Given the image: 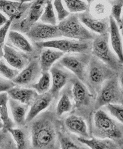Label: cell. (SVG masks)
<instances>
[{"instance_id":"cell-1","label":"cell","mask_w":123,"mask_h":149,"mask_svg":"<svg viewBox=\"0 0 123 149\" xmlns=\"http://www.w3.org/2000/svg\"><path fill=\"white\" fill-rule=\"evenodd\" d=\"M33 121L30 129L31 145L34 149L54 148L56 133L50 115L45 113Z\"/></svg>"},{"instance_id":"cell-2","label":"cell","mask_w":123,"mask_h":149,"mask_svg":"<svg viewBox=\"0 0 123 149\" xmlns=\"http://www.w3.org/2000/svg\"><path fill=\"white\" fill-rule=\"evenodd\" d=\"M93 133L95 137L115 142L122 139L123 128L104 111L99 109L93 117Z\"/></svg>"},{"instance_id":"cell-3","label":"cell","mask_w":123,"mask_h":149,"mask_svg":"<svg viewBox=\"0 0 123 149\" xmlns=\"http://www.w3.org/2000/svg\"><path fill=\"white\" fill-rule=\"evenodd\" d=\"M62 37L78 40H93L96 36L80 21L78 14H70L57 25Z\"/></svg>"},{"instance_id":"cell-4","label":"cell","mask_w":123,"mask_h":149,"mask_svg":"<svg viewBox=\"0 0 123 149\" xmlns=\"http://www.w3.org/2000/svg\"><path fill=\"white\" fill-rule=\"evenodd\" d=\"M38 48H52L63 53H88L91 50V40H78L73 39H55L36 43Z\"/></svg>"},{"instance_id":"cell-5","label":"cell","mask_w":123,"mask_h":149,"mask_svg":"<svg viewBox=\"0 0 123 149\" xmlns=\"http://www.w3.org/2000/svg\"><path fill=\"white\" fill-rule=\"evenodd\" d=\"M92 54L95 58L106 64L111 69L117 70L120 62L112 51L109 43V33L99 35L94 39L91 47Z\"/></svg>"},{"instance_id":"cell-6","label":"cell","mask_w":123,"mask_h":149,"mask_svg":"<svg viewBox=\"0 0 123 149\" xmlns=\"http://www.w3.org/2000/svg\"><path fill=\"white\" fill-rule=\"evenodd\" d=\"M123 92L117 78L113 76L103 84L99 91L95 104L96 111L108 104H122Z\"/></svg>"},{"instance_id":"cell-7","label":"cell","mask_w":123,"mask_h":149,"mask_svg":"<svg viewBox=\"0 0 123 149\" xmlns=\"http://www.w3.org/2000/svg\"><path fill=\"white\" fill-rule=\"evenodd\" d=\"M86 76L90 86L99 90L103 84L113 76L112 69L95 56L90 58Z\"/></svg>"},{"instance_id":"cell-8","label":"cell","mask_w":123,"mask_h":149,"mask_svg":"<svg viewBox=\"0 0 123 149\" xmlns=\"http://www.w3.org/2000/svg\"><path fill=\"white\" fill-rule=\"evenodd\" d=\"M89 60L90 57L87 53H79L78 55H63L59 60L58 64L69 70L79 80L84 81Z\"/></svg>"},{"instance_id":"cell-9","label":"cell","mask_w":123,"mask_h":149,"mask_svg":"<svg viewBox=\"0 0 123 149\" xmlns=\"http://www.w3.org/2000/svg\"><path fill=\"white\" fill-rule=\"evenodd\" d=\"M26 34L35 43L62 37L57 25H49L38 21L30 27Z\"/></svg>"},{"instance_id":"cell-10","label":"cell","mask_w":123,"mask_h":149,"mask_svg":"<svg viewBox=\"0 0 123 149\" xmlns=\"http://www.w3.org/2000/svg\"><path fill=\"white\" fill-rule=\"evenodd\" d=\"M41 73L39 59H34L29 63L21 71H20L12 81L15 85L20 86H31L34 83Z\"/></svg>"},{"instance_id":"cell-11","label":"cell","mask_w":123,"mask_h":149,"mask_svg":"<svg viewBox=\"0 0 123 149\" xmlns=\"http://www.w3.org/2000/svg\"><path fill=\"white\" fill-rule=\"evenodd\" d=\"M48 0H35L32 2L23 19L18 25L21 31L26 33L30 27L37 22L41 17Z\"/></svg>"},{"instance_id":"cell-12","label":"cell","mask_w":123,"mask_h":149,"mask_svg":"<svg viewBox=\"0 0 123 149\" xmlns=\"http://www.w3.org/2000/svg\"><path fill=\"white\" fill-rule=\"evenodd\" d=\"M31 3H22L12 0H0V11L9 19H12L13 22L18 21L25 17Z\"/></svg>"},{"instance_id":"cell-13","label":"cell","mask_w":123,"mask_h":149,"mask_svg":"<svg viewBox=\"0 0 123 149\" xmlns=\"http://www.w3.org/2000/svg\"><path fill=\"white\" fill-rule=\"evenodd\" d=\"M80 21L89 31L98 35L107 34L110 30L109 18L100 19L92 16L88 11L78 14Z\"/></svg>"},{"instance_id":"cell-14","label":"cell","mask_w":123,"mask_h":149,"mask_svg":"<svg viewBox=\"0 0 123 149\" xmlns=\"http://www.w3.org/2000/svg\"><path fill=\"white\" fill-rule=\"evenodd\" d=\"M2 57L10 66L19 71L25 68L29 63L25 54L7 44L3 47Z\"/></svg>"},{"instance_id":"cell-15","label":"cell","mask_w":123,"mask_h":149,"mask_svg":"<svg viewBox=\"0 0 123 149\" xmlns=\"http://www.w3.org/2000/svg\"><path fill=\"white\" fill-rule=\"evenodd\" d=\"M53 98L51 94L48 92L38 95L30 104V109L26 115V123H31L41 112L48 108Z\"/></svg>"},{"instance_id":"cell-16","label":"cell","mask_w":123,"mask_h":149,"mask_svg":"<svg viewBox=\"0 0 123 149\" xmlns=\"http://www.w3.org/2000/svg\"><path fill=\"white\" fill-rule=\"evenodd\" d=\"M8 45L24 52V54H31L34 52V47L30 40L21 33L12 30L7 35Z\"/></svg>"},{"instance_id":"cell-17","label":"cell","mask_w":123,"mask_h":149,"mask_svg":"<svg viewBox=\"0 0 123 149\" xmlns=\"http://www.w3.org/2000/svg\"><path fill=\"white\" fill-rule=\"evenodd\" d=\"M110 24V37L111 46L118 59L123 63V50L122 38L120 33V29L115 19L111 17H109Z\"/></svg>"},{"instance_id":"cell-18","label":"cell","mask_w":123,"mask_h":149,"mask_svg":"<svg viewBox=\"0 0 123 149\" xmlns=\"http://www.w3.org/2000/svg\"><path fill=\"white\" fill-rule=\"evenodd\" d=\"M50 70L52 78V86L49 92L53 97H56L67 83L68 74L61 69L58 65H52Z\"/></svg>"},{"instance_id":"cell-19","label":"cell","mask_w":123,"mask_h":149,"mask_svg":"<svg viewBox=\"0 0 123 149\" xmlns=\"http://www.w3.org/2000/svg\"><path fill=\"white\" fill-rule=\"evenodd\" d=\"M64 53L52 48H43L39 63L42 72H48L57 61H59Z\"/></svg>"},{"instance_id":"cell-20","label":"cell","mask_w":123,"mask_h":149,"mask_svg":"<svg viewBox=\"0 0 123 149\" xmlns=\"http://www.w3.org/2000/svg\"><path fill=\"white\" fill-rule=\"evenodd\" d=\"M6 92L9 97L29 106L38 95L33 88L16 87V86L10 88Z\"/></svg>"},{"instance_id":"cell-21","label":"cell","mask_w":123,"mask_h":149,"mask_svg":"<svg viewBox=\"0 0 123 149\" xmlns=\"http://www.w3.org/2000/svg\"><path fill=\"white\" fill-rule=\"evenodd\" d=\"M9 106L14 123L19 126H25L29 106L10 97H9Z\"/></svg>"},{"instance_id":"cell-22","label":"cell","mask_w":123,"mask_h":149,"mask_svg":"<svg viewBox=\"0 0 123 149\" xmlns=\"http://www.w3.org/2000/svg\"><path fill=\"white\" fill-rule=\"evenodd\" d=\"M64 123L67 129L71 132L82 138H89L86 123L82 117L71 115L66 119Z\"/></svg>"},{"instance_id":"cell-23","label":"cell","mask_w":123,"mask_h":149,"mask_svg":"<svg viewBox=\"0 0 123 149\" xmlns=\"http://www.w3.org/2000/svg\"><path fill=\"white\" fill-rule=\"evenodd\" d=\"M111 3L108 0H94L88 6V13L94 17L103 19L109 18Z\"/></svg>"},{"instance_id":"cell-24","label":"cell","mask_w":123,"mask_h":149,"mask_svg":"<svg viewBox=\"0 0 123 149\" xmlns=\"http://www.w3.org/2000/svg\"><path fill=\"white\" fill-rule=\"evenodd\" d=\"M72 94L77 107L87 105L89 102V95L86 86L78 79L73 80Z\"/></svg>"},{"instance_id":"cell-25","label":"cell","mask_w":123,"mask_h":149,"mask_svg":"<svg viewBox=\"0 0 123 149\" xmlns=\"http://www.w3.org/2000/svg\"><path fill=\"white\" fill-rule=\"evenodd\" d=\"M0 120L3 124L2 131L7 132L8 129L13 127L15 123L9 112V96L7 92L0 93Z\"/></svg>"},{"instance_id":"cell-26","label":"cell","mask_w":123,"mask_h":149,"mask_svg":"<svg viewBox=\"0 0 123 149\" xmlns=\"http://www.w3.org/2000/svg\"><path fill=\"white\" fill-rule=\"evenodd\" d=\"M78 140L80 143L86 145L91 149H114L118 148L117 145L113 141L108 138L98 139L96 138H92L91 139H88L78 137Z\"/></svg>"},{"instance_id":"cell-27","label":"cell","mask_w":123,"mask_h":149,"mask_svg":"<svg viewBox=\"0 0 123 149\" xmlns=\"http://www.w3.org/2000/svg\"><path fill=\"white\" fill-rule=\"evenodd\" d=\"M52 0H48L46 3L44 10L40 18L41 22L51 25H57V17L55 12Z\"/></svg>"},{"instance_id":"cell-28","label":"cell","mask_w":123,"mask_h":149,"mask_svg":"<svg viewBox=\"0 0 123 149\" xmlns=\"http://www.w3.org/2000/svg\"><path fill=\"white\" fill-rule=\"evenodd\" d=\"M50 86L51 76L49 72H42L38 81L30 86L38 95H41L47 92L51 87Z\"/></svg>"},{"instance_id":"cell-29","label":"cell","mask_w":123,"mask_h":149,"mask_svg":"<svg viewBox=\"0 0 123 149\" xmlns=\"http://www.w3.org/2000/svg\"><path fill=\"white\" fill-rule=\"evenodd\" d=\"M63 2L71 14H79L88 10L89 4L85 0H63Z\"/></svg>"},{"instance_id":"cell-30","label":"cell","mask_w":123,"mask_h":149,"mask_svg":"<svg viewBox=\"0 0 123 149\" xmlns=\"http://www.w3.org/2000/svg\"><path fill=\"white\" fill-rule=\"evenodd\" d=\"M111 3V13L110 15L115 19L119 28L122 29L123 19V0H112L110 1Z\"/></svg>"},{"instance_id":"cell-31","label":"cell","mask_w":123,"mask_h":149,"mask_svg":"<svg viewBox=\"0 0 123 149\" xmlns=\"http://www.w3.org/2000/svg\"><path fill=\"white\" fill-rule=\"evenodd\" d=\"M7 132L9 133L15 143L17 149H23L26 148L27 141L25 132L20 128L11 127L8 129Z\"/></svg>"},{"instance_id":"cell-32","label":"cell","mask_w":123,"mask_h":149,"mask_svg":"<svg viewBox=\"0 0 123 149\" xmlns=\"http://www.w3.org/2000/svg\"><path fill=\"white\" fill-rule=\"evenodd\" d=\"M20 71L10 66L5 60L0 58V76L5 80L12 81Z\"/></svg>"},{"instance_id":"cell-33","label":"cell","mask_w":123,"mask_h":149,"mask_svg":"<svg viewBox=\"0 0 123 149\" xmlns=\"http://www.w3.org/2000/svg\"><path fill=\"white\" fill-rule=\"evenodd\" d=\"M72 107L73 105L68 95L66 93H63L57 104V115L59 117L62 116L64 113L71 111Z\"/></svg>"},{"instance_id":"cell-34","label":"cell","mask_w":123,"mask_h":149,"mask_svg":"<svg viewBox=\"0 0 123 149\" xmlns=\"http://www.w3.org/2000/svg\"><path fill=\"white\" fill-rule=\"evenodd\" d=\"M52 1V5L57 17V19L59 22H60L68 17L71 13L66 8L63 0Z\"/></svg>"},{"instance_id":"cell-35","label":"cell","mask_w":123,"mask_h":149,"mask_svg":"<svg viewBox=\"0 0 123 149\" xmlns=\"http://www.w3.org/2000/svg\"><path fill=\"white\" fill-rule=\"evenodd\" d=\"M13 22L12 19H9L5 25L0 27V58L3 56V49L5 45V40Z\"/></svg>"},{"instance_id":"cell-36","label":"cell","mask_w":123,"mask_h":149,"mask_svg":"<svg viewBox=\"0 0 123 149\" xmlns=\"http://www.w3.org/2000/svg\"><path fill=\"white\" fill-rule=\"evenodd\" d=\"M107 105V108L112 116L116 118L120 123H123V108L121 104H108Z\"/></svg>"},{"instance_id":"cell-37","label":"cell","mask_w":123,"mask_h":149,"mask_svg":"<svg viewBox=\"0 0 123 149\" xmlns=\"http://www.w3.org/2000/svg\"><path fill=\"white\" fill-rule=\"evenodd\" d=\"M8 132H5L2 130L0 133V149H6V148H12V141H10V135H8L7 137V134Z\"/></svg>"},{"instance_id":"cell-38","label":"cell","mask_w":123,"mask_h":149,"mask_svg":"<svg viewBox=\"0 0 123 149\" xmlns=\"http://www.w3.org/2000/svg\"><path fill=\"white\" fill-rule=\"evenodd\" d=\"M59 142L61 144V148L62 149H79L82 148L79 147L78 145L75 144L74 142H73L67 137H60Z\"/></svg>"},{"instance_id":"cell-39","label":"cell","mask_w":123,"mask_h":149,"mask_svg":"<svg viewBox=\"0 0 123 149\" xmlns=\"http://www.w3.org/2000/svg\"><path fill=\"white\" fill-rule=\"evenodd\" d=\"M16 86L12 81L8 80H0V93L6 92L12 87Z\"/></svg>"},{"instance_id":"cell-40","label":"cell","mask_w":123,"mask_h":149,"mask_svg":"<svg viewBox=\"0 0 123 149\" xmlns=\"http://www.w3.org/2000/svg\"><path fill=\"white\" fill-rule=\"evenodd\" d=\"M9 18L2 13L0 11V27L5 25L9 21Z\"/></svg>"},{"instance_id":"cell-41","label":"cell","mask_w":123,"mask_h":149,"mask_svg":"<svg viewBox=\"0 0 123 149\" xmlns=\"http://www.w3.org/2000/svg\"><path fill=\"white\" fill-rule=\"evenodd\" d=\"M34 1L35 0H19V1L22 3H31Z\"/></svg>"},{"instance_id":"cell-42","label":"cell","mask_w":123,"mask_h":149,"mask_svg":"<svg viewBox=\"0 0 123 149\" xmlns=\"http://www.w3.org/2000/svg\"><path fill=\"white\" fill-rule=\"evenodd\" d=\"M2 128H3V124H2V121L0 120V130L2 129Z\"/></svg>"},{"instance_id":"cell-43","label":"cell","mask_w":123,"mask_h":149,"mask_svg":"<svg viewBox=\"0 0 123 149\" xmlns=\"http://www.w3.org/2000/svg\"><path fill=\"white\" fill-rule=\"evenodd\" d=\"M85 1H86L88 3V4H89L92 1H93L94 0H85Z\"/></svg>"},{"instance_id":"cell-44","label":"cell","mask_w":123,"mask_h":149,"mask_svg":"<svg viewBox=\"0 0 123 149\" xmlns=\"http://www.w3.org/2000/svg\"><path fill=\"white\" fill-rule=\"evenodd\" d=\"M12 1H19V0H12Z\"/></svg>"}]
</instances>
